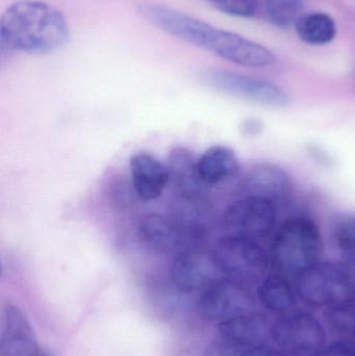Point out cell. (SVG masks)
I'll return each mask as SVG.
<instances>
[{
	"mask_svg": "<svg viewBox=\"0 0 355 356\" xmlns=\"http://www.w3.org/2000/svg\"><path fill=\"white\" fill-rule=\"evenodd\" d=\"M223 225L229 234L254 241L265 238L276 225V209L266 199L244 196L227 207Z\"/></svg>",
	"mask_w": 355,
	"mask_h": 356,
	"instance_id": "obj_8",
	"label": "cell"
},
{
	"mask_svg": "<svg viewBox=\"0 0 355 356\" xmlns=\"http://www.w3.org/2000/svg\"><path fill=\"white\" fill-rule=\"evenodd\" d=\"M139 13L164 33L239 66L263 69L275 63L274 54L268 48L168 6L142 4Z\"/></svg>",
	"mask_w": 355,
	"mask_h": 356,
	"instance_id": "obj_1",
	"label": "cell"
},
{
	"mask_svg": "<svg viewBox=\"0 0 355 356\" xmlns=\"http://www.w3.org/2000/svg\"><path fill=\"white\" fill-rule=\"evenodd\" d=\"M322 236L314 220L304 216L290 218L279 228L271 248V259L279 273L299 275L318 263Z\"/></svg>",
	"mask_w": 355,
	"mask_h": 356,
	"instance_id": "obj_4",
	"label": "cell"
},
{
	"mask_svg": "<svg viewBox=\"0 0 355 356\" xmlns=\"http://www.w3.org/2000/svg\"><path fill=\"white\" fill-rule=\"evenodd\" d=\"M243 349L245 348L226 339L221 338L210 345L206 353L208 356H240Z\"/></svg>",
	"mask_w": 355,
	"mask_h": 356,
	"instance_id": "obj_24",
	"label": "cell"
},
{
	"mask_svg": "<svg viewBox=\"0 0 355 356\" xmlns=\"http://www.w3.org/2000/svg\"><path fill=\"white\" fill-rule=\"evenodd\" d=\"M213 255L225 277L240 284H254L264 277L268 257L251 238L227 234L217 242Z\"/></svg>",
	"mask_w": 355,
	"mask_h": 356,
	"instance_id": "obj_5",
	"label": "cell"
},
{
	"mask_svg": "<svg viewBox=\"0 0 355 356\" xmlns=\"http://www.w3.org/2000/svg\"><path fill=\"white\" fill-rule=\"evenodd\" d=\"M267 18L275 26L287 29L296 24L304 12V0H264Z\"/></svg>",
	"mask_w": 355,
	"mask_h": 356,
	"instance_id": "obj_21",
	"label": "cell"
},
{
	"mask_svg": "<svg viewBox=\"0 0 355 356\" xmlns=\"http://www.w3.org/2000/svg\"><path fill=\"white\" fill-rule=\"evenodd\" d=\"M313 356H355V346L348 343H335L324 346Z\"/></svg>",
	"mask_w": 355,
	"mask_h": 356,
	"instance_id": "obj_25",
	"label": "cell"
},
{
	"mask_svg": "<svg viewBox=\"0 0 355 356\" xmlns=\"http://www.w3.org/2000/svg\"><path fill=\"white\" fill-rule=\"evenodd\" d=\"M241 188L244 196L258 197L275 203L286 200L291 195L293 182L281 167L263 163L246 173Z\"/></svg>",
	"mask_w": 355,
	"mask_h": 356,
	"instance_id": "obj_13",
	"label": "cell"
},
{
	"mask_svg": "<svg viewBox=\"0 0 355 356\" xmlns=\"http://www.w3.org/2000/svg\"><path fill=\"white\" fill-rule=\"evenodd\" d=\"M295 26L298 37L310 45L321 46L331 43L337 35L335 20L324 13L302 15Z\"/></svg>",
	"mask_w": 355,
	"mask_h": 356,
	"instance_id": "obj_20",
	"label": "cell"
},
{
	"mask_svg": "<svg viewBox=\"0 0 355 356\" xmlns=\"http://www.w3.org/2000/svg\"><path fill=\"white\" fill-rule=\"evenodd\" d=\"M197 161L191 150L174 147L168 158L170 181L181 195H204L206 184L198 175Z\"/></svg>",
	"mask_w": 355,
	"mask_h": 356,
	"instance_id": "obj_18",
	"label": "cell"
},
{
	"mask_svg": "<svg viewBox=\"0 0 355 356\" xmlns=\"http://www.w3.org/2000/svg\"><path fill=\"white\" fill-rule=\"evenodd\" d=\"M240 356H287L281 351L275 350V349L268 348V347L260 346L252 347V348H245L242 351Z\"/></svg>",
	"mask_w": 355,
	"mask_h": 356,
	"instance_id": "obj_27",
	"label": "cell"
},
{
	"mask_svg": "<svg viewBox=\"0 0 355 356\" xmlns=\"http://www.w3.org/2000/svg\"><path fill=\"white\" fill-rule=\"evenodd\" d=\"M170 274L173 284L183 293L206 291L226 278L217 265L213 252L198 247L177 252L171 263Z\"/></svg>",
	"mask_w": 355,
	"mask_h": 356,
	"instance_id": "obj_9",
	"label": "cell"
},
{
	"mask_svg": "<svg viewBox=\"0 0 355 356\" xmlns=\"http://www.w3.org/2000/svg\"><path fill=\"white\" fill-rule=\"evenodd\" d=\"M129 168L133 190L141 200L160 198L170 182L168 166L148 152H138L131 156Z\"/></svg>",
	"mask_w": 355,
	"mask_h": 356,
	"instance_id": "obj_15",
	"label": "cell"
},
{
	"mask_svg": "<svg viewBox=\"0 0 355 356\" xmlns=\"http://www.w3.org/2000/svg\"><path fill=\"white\" fill-rule=\"evenodd\" d=\"M171 220L194 242H201L214 222V209L206 195H177L171 204Z\"/></svg>",
	"mask_w": 355,
	"mask_h": 356,
	"instance_id": "obj_12",
	"label": "cell"
},
{
	"mask_svg": "<svg viewBox=\"0 0 355 356\" xmlns=\"http://www.w3.org/2000/svg\"><path fill=\"white\" fill-rule=\"evenodd\" d=\"M279 348L297 355H315L325 346L327 334L318 318L308 312H290L271 327Z\"/></svg>",
	"mask_w": 355,
	"mask_h": 356,
	"instance_id": "obj_7",
	"label": "cell"
},
{
	"mask_svg": "<svg viewBox=\"0 0 355 356\" xmlns=\"http://www.w3.org/2000/svg\"><path fill=\"white\" fill-rule=\"evenodd\" d=\"M354 338H355V325H354Z\"/></svg>",
	"mask_w": 355,
	"mask_h": 356,
	"instance_id": "obj_30",
	"label": "cell"
},
{
	"mask_svg": "<svg viewBox=\"0 0 355 356\" xmlns=\"http://www.w3.org/2000/svg\"><path fill=\"white\" fill-rule=\"evenodd\" d=\"M70 29L64 14L41 0H18L0 19L2 49L21 54H51L68 43Z\"/></svg>",
	"mask_w": 355,
	"mask_h": 356,
	"instance_id": "obj_2",
	"label": "cell"
},
{
	"mask_svg": "<svg viewBox=\"0 0 355 356\" xmlns=\"http://www.w3.org/2000/svg\"><path fill=\"white\" fill-rule=\"evenodd\" d=\"M39 356H52L51 355H49V353H46V351H42L40 353Z\"/></svg>",
	"mask_w": 355,
	"mask_h": 356,
	"instance_id": "obj_28",
	"label": "cell"
},
{
	"mask_svg": "<svg viewBox=\"0 0 355 356\" xmlns=\"http://www.w3.org/2000/svg\"><path fill=\"white\" fill-rule=\"evenodd\" d=\"M204 85L210 89L268 108H285L291 99L285 90L266 79L233 71L210 69L201 75Z\"/></svg>",
	"mask_w": 355,
	"mask_h": 356,
	"instance_id": "obj_6",
	"label": "cell"
},
{
	"mask_svg": "<svg viewBox=\"0 0 355 356\" xmlns=\"http://www.w3.org/2000/svg\"><path fill=\"white\" fill-rule=\"evenodd\" d=\"M221 336L244 348L264 346L271 327L268 321L254 313L245 314L219 324Z\"/></svg>",
	"mask_w": 355,
	"mask_h": 356,
	"instance_id": "obj_16",
	"label": "cell"
},
{
	"mask_svg": "<svg viewBox=\"0 0 355 356\" xmlns=\"http://www.w3.org/2000/svg\"><path fill=\"white\" fill-rule=\"evenodd\" d=\"M258 297L267 309L277 314L290 313L297 302L295 290L281 273L267 276L261 282Z\"/></svg>",
	"mask_w": 355,
	"mask_h": 356,
	"instance_id": "obj_19",
	"label": "cell"
},
{
	"mask_svg": "<svg viewBox=\"0 0 355 356\" xmlns=\"http://www.w3.org/2000/svg\"><path fill=\"white\" fill-rule=\"evenodd\" d=\"M295 278L296 293L308 305L329 309L355 302V259L318 261Z\"/></svg>",
	"mask_w": 355,
	"mask_h": 356,
	"instance_id": "obj_3",
	"label": "cell"
},
{
	"mask_svg": "<svg viewBox=\"0 0 355 356\" xmlns=\"http://www.w3.org/2000/svg\"><path fill=\"white\" fill-rule=\"evenodd\" d=\"M256 302L244 284L224 278L204 291L200 312L204 318L219 324L245 314L254 313Z\"/></svg>",
	"mask_w": 355,
	"mask_h": 356,
	"instance_id": "obj_10",
	"label": "cell"
},
{
	"mask_svg": "<svg viewBox=\"0 0 355 356\" xmlns=\"http://www.w3.org/2000/svg\"><path fill=\"white\" fill-rule=\"evenodd\" d=\"M210 1H212L213 3H215V2L219 1V0H210Z\"/></svg>",
	"mask_w": 355,
	"mask_h": 356,
	"instance_id": "obj_29",
	"label": "cell"
},
{
	"mask_svg": "<svg viewBox=\"0 0 355 356\" xmlns=\"http://www.w3.org/2000/svg\"><path fill=\"white\" fill-rule=\"evenodd\" d=\"M0 351L2 356H39L41 353L31 322L15 305L4 309Z\"/></svg>",
	"mask_w": 355,
	"mask_h": 356,
	"instance_id": "obj_14",
	"label": "cell"
},
{
	"mask_svg": "<svg viewBox=\"0 0 355 356\" xmlns=\"http://www.w3.org/2000/svg\"><path fill=\"white\" fill-rule=\"evenodd\" d=\"M333 244L346 259H355V213L340 215L331 227Z\"/></svg>",
	"mask_w": 355,
	"mask_h": 356,
	"instance_id": "obj_22",
	"label": "cell"
},
{
	"mask_svg": "<svg viewBox=\"0 0 355 356\" xmlns=\"http://www.w3.org/2000/svg\"><path fill=\"white\" fill-rule=\"evenodd\" d=\"M138 234L146 246L160 253H177L197 247L174 221L158 213H148L141 218Z\"/></svg>",
	"mask_w": 355,
	"mask_h": 356,
	"instance_id": "obj_11",
	"label": "cell"
},
{
	"mask_svg": "<svg viewBox=\"0 0 355 356\" xmlns=\"http://www.w3.org/2000/svg\"><path fill=\"white\" fill-rule=\"evenodd\" d=\"M197 169L200 179L206 186H216L239 172V159L231 148L215 145L198 159Z\"/></svg>",
	"mask_w": 355,
	"mask_h": 356,
	"instance_id": "obj_17",
	"label": "cell"
},
{
	"mask_svg": "<svg viewBox=\"0 0 355 356\" xmlns=\"http://www.w3.org/2000/svg\"><path fill=\"white\" fill-rule=\"evenodd\" d=\"M214 6L231 16L248 18L256 14L258 0H219Z\"/></svg>",
	"mask_w": 355,
	"mask_h": 356,
	"instance_id": "obj_23",
	"label": "cell"
},
{
	"mask_svg": "<svg viewBox=\"0 0 355 356\" xmlns=\"http://www.w3.org/2000/svg\"><path fill=\"white\" fill-rule=\"evenodd\" d=\"M264 125L258 119H245L241 124V131L247 137H256L262 133Z\"/></svg>",
	"mask_w": 355,
	"mask_h": 356,
	"instance_id": "obj_26",
	"label": "cell"
}]
</instances>
